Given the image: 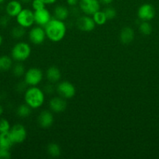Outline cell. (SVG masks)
Instances as JSON below:
<instances>
[{
  "mask_svg": "<svg viewBox=\"0 0 159 159\" xmlns=\"http://www.w3.org/2000/svg\"><path fill=\"white\" fill-rule=\"evenodd\" d=\"M114 0H99V2H100V3H101V4H103V5H110L111 3L112 2H113Z\"/></svg>",
  "mask_w": 159,
  "mask_h": 159,
  "instance_id": "obj_34",
  "label": "cell"
},
{
  "mask_svg": "<svg viewBox=\"0 0 159 159\" xmlns=\"http://www.w3.org/2000/svg\"><path fill=\"white\" fill-rule=\"evenodd\" d=\"M49 107L52 112L56 113H62L65 110L67 107V102L65 99L61 96L53 97L49 101Z\"/></svg>",
  "mask_w": 159,
  "mask_h": 159,
  "instance_id": "obj_14",
  "label": "cell"
},
{
  "mask_svg": "<svg viewBox=\"0 0 159 159\" xmlns=\"http://www.w3.org/2000/svg\"><path fill=\"white\" fill-rule=\"evenodd\" d=\"M43 79V72L40 68H31L24 74V82L28 86H37Z\"/></svg>",
  "mask_w": 159,
  "mask_h": 159,
  "instance_id": "obj_4",
  "label": "cell"
},
{
  "mask_svg": "<svg viewBox=\"0 0 159 159\" xmlns=\"http://www.w3.org/2000/svg\"><path fill=\"white\" fill-rule=\"evenodd\" d=\"M22 9H23L22 3L17 0L10 1L8 2L6 7V13L10 17H17V16L20 13Z\"/></svg>",
  "mask_w": 159,
  "mask_h": 159,
  "instance_id": "obj_16",
  "label": "cell"
},
{
  "mask_svg": "<svg viewBox=\"0 0 159 159\" xmlns=\"http://www.w3.org/2000/svg\"><path fill=\"white\" fill-rule=\"evenodd\" d=\"M11 157L9 150L0 148V159H8Z\"/></svg>",
  "mask_w": 159,
  "mask_h": 159,
  "instance_id": "obj_30",
  "label": "cell"
},
{
  "mask_svg": "<svg viewBox=\"0 0 159 159\" xmlns=\"http://www.w3.org/2000/svg\"><path fill=\"white\" fill-rule=\"evenodd\" d=\"M32 2V0H20V2L21 3H30Z\"/></svg>",
  "mask_w": 159,
  "mask_h": 159,
  "instance_id": "obj_36",
  "label": "cell"
},
{
  "mask_svg": "<svg viewBox=\"0 0 159 159\" xmlns=\"http://www.w3.org/2000/svg\"><path fill=\"white\" fill-rule=\"evenodd\" d=\"M42 2L45 3V5H51V4H54L55 2H56L57 0H41Z\"/></svg>",
  "mask_w": 159,
  "mask_h": 159,
  "instance_id": "obj_35",
  "label": "cell"
},
{
  "mask_svg": "<svg viewBox=\"0 0 159 159\" xmlns=\"http://www.w3.org/2000/svg\"><path fill=\"white\" fill-rule=\"evenodd\" d=\"M37 123L41 128L47 129L51 127L54 123V116L52 113L48 110L41 111L37 117Z\"/></svg>",
  "mask_w": 159,
  "mask_h": 159,
  "instance_id": "obj_13",
  "label": "cell"
},
{
  "mask_svg": "<svg viewBox=\"0 0 159 159\" xmlns=\"http://www.w3.org/2000/svg\"><path fill=\"white\" fill-rule=\"evenodd\" d=\"M32 109L26 103L21 104L17 109V114L20 118H26L31 115Z\"/></svg>",
  "mask_w": 159,
  "mask_h": 159,
  "instance_id": "obj_22",
  "label": "cell"
},
{
  "mask_svg": "<svg viewBox=\"0 0 159 159\" xmlns=\"http://www.w3.org/2000/svg\"><path fill=\"white\" fill-rule=\"evenodd\" d=\"M25 72H26V71H25L24 66L20 62L16 64L12 67V74L15 77H22L23 75H24Z\"/></svg>",
  "mask_w": 159,
  "mask_h": 159,
  "instance_id": "obj_26",
  "label": "cell"
},
{
  "mask_svg": "<svg viewBox=\"0 0 159 159\" xmlns=\"http://www.w3.org/2000/svg\"><path fill=\"white\" fill-rule=\"evenodd\" d=\"M31 48L27 43L19 42L16 43L11 51L12 58L17 62H23L31 56Z\"/></svg>",
  "mask_w": 159,
  "mask_h": 159,
  "instance_id": "obj_3",
  "label": "cell"
},
{
  "mask_svg": "<svg viewBox=\"0 0 159 159\" xmlns=\"http://www.w3.org/2000/svg\"><path fill=\"white\" fill-rule=\"evenodd\" d=\"M18 25L24 28H29L34 23V14L30 9H23L17 16Z\"/></svg>",
  "mask_w": 159,
  "mask_h": 159,
  "instance_id": "obj_6",
  "label": "cell"
},
{
  "mask_svg": "<svg viewBox=\"0 0 159 159\" xmlns=\"http://www.w3.org/2000/svg\"><path fill=\"white\" fill-rule=\"evenodd\" d=\"M139 31L144 36H148L152 33V26L149 21H142L139 25Z\"/></svg>",
  "mask_w": 159,
  "mask_h": 159,
  "instance_id": "obj_24",
  "label": "cell"
},
{
  "mask_svg": "<svg viewBox=\"0 0 159 159\" xmlns=\"http://www.w3.org/2000/svg\"><path fill=\"white\" fill-rule=\"evenodd\" d=\"M137 16L141 21H151L155 16V9L149 3H144L139 7Z\"/></svg>",
  "mask_w": 159,
  "mask_h": 159,
  "instance_id": "obj_9",
  "label": "cell"
},
{
  "mask_svg": "<svg viewBox=\"0 0 159 159\" xmlns=\"http://www.w3.org/2000/svg\"><path fill=\"white\" fill-rule=\"evenodd\" d=\"M25 34H26L25 28L20 26V25L13 27L11 30V35L15 39H21L22 37H24Z\"/></svg>",
  "mask_w": 159,
  "mask_h": 159,
  "instance_id": "obj_25",
  "label": "cell"
},
{
  "mask_svg": "<svg viewBox=\"0 0 159 159\" xmlns=\"http://www.w3.org/2000/svg\"><path fill=\"white\" fill-rule=\"evenodd\" d=\"M47 152L52 158H58L61 155V148L56 143H51L47 147Z\"/></svg>",
  "mask_w": 159,
  "mask_h": 159,
  "instance_id": "obj_21",
  "label": "cell"
},
{
  "mask_svg": "<svg viewBox=\"0 0 159 159\" xmlns=\"http://www.w3.org/2000/svg\"><path fill=\"white\" fill-rule=\"evenodd\" d=\"M79 8L85 15L92 16L100 10L101 3L99 0H80Z\"/></svg>",
  "mask_w": 159,
  "mask_h": 159,
  "instance_id": "obj_7",
  "label": "cell"
},
{
  "mask_svg": "<svg viewBox=\"0 0 159 159\" xmlns=\"http://www.w3.org/2000/svg\"><path fill=\"white\" fill-rule=\"evenodd\" d=\"M55 90H56V89L51 84H49V85H46L44 87L43 92L45 93V94L46 93L48 95H51L52 93H54Z\"/></svg>",
  "mask_w": 159,
  "mask_h": 159,
  "instance_id": "obj_31",
  "label": "cell"
},
{
  "mask_svg": "<svg viewBox=\"0 0 159 159\" xmlns=\"http://www.w3.org/2000/svg\"><path fill=\"white\" fill-rule=\"evenodd\" d=\"M9 133L15 144L23 143L26 140V135H27L26 128L22 124H15L10 129Z\"/></svg>",
  "mask_w": 159,
  "mask_h": 159,
  "instance_id": "obj_11",
  "label": "cell"
},
{
  "mask_svg": "<svg viewBox=\"0 0 159 159\" xmlns=\"http://www.w3.org/2000/svg\"><path fill=\"white\" fill-rule=\"evenodd\" d=\"M56 92L59 96L65 99H72L76 95V88L74 85L68 81H62L58 83Z\"/></svg>",
  "mask_w": 159,
  "mask_h": 159,
  "instance_id": "obj_5",
  "label": "cell"
},
{
  "mask_svg": "<svg viewBox=\"0 0 159 159\" xmlns=\"http://www.w3.org/2000/svg\"><path fill=\"white\" fill-rule=\"evenodd\" d=\"M9 20H10V16H3L1 19H0V25L3 27H6L9 25Z\"/></svg>",
  "mask_w": 159,
  "mask_h": 159,
  "instance_id": "obj_32",
  "label": "cell"
},
{
  "mask_svg": "<svg viewBox=\"0 0 159 159\" xmlns=\"http://www.w3.org/2000/svg\"><path fill=\"white\" fill-rule=\"evenodd\" d=\"M69 15H70V10L65 6L59 5V6H55V8L54 9L55 18L58 19V20L64 21L68 18Z\"/></svg>",
  "mask_w": 159,
  "mask_h": 159,
  "instance_id": "obj_19",
  "label": "cell"
},
{
  "mask_svg": "<svg viewBox=\"0 0 159 159\" xmlns=\"http://www.w3.org/2000/svg\"><path fill=\"white\" fill-rule=\"evenodd\" d=\"M5 0H0V4H1V3H2Z\"/></svg>",
  "mask_w": 159,
  "mask_h": 159,
  "instance_id": "obj_39",
  "label": "cell"
},
{
  "mask_svg": "<svg viewBox=\"0 0 159 159\" xmlns=\"http://www.w3.org/2000/svg\"><path fill=\"white\" fill-rule=\"evenodd\" d=\"M46 78L51 83H56L59 82L62 77L60 69L56 66H51L47 69Z\"/></svg>",
  "mask_w": 159,
  "mask_h": 159,
  "instance_id": "obj_17",
  "label": "cell"
},
{
  "mask_svg": "<svg viewBox=\"0 0 159 159\" xmlns=\"http://www.w3.org/2000/svg\"><path fill=\"white\" fill-rule=\"evenodd\" d=\"M92 18H93L95 24L98 25V26H103V25L105 24L108 20L104 11L101 10L97 11L95 13H94L92 15Z\"/></svg>",
  "mask_w": 159,
  "mask_h": 159,
  "instance_id": "obj_20",
  "label": "cell"
},
{
  "mask_svg": "<svg viewBox=\"0 0 159 159\" xmlns=\"http://www.w3.org/2000/svg\"><path fill=\"white\" fill-rule=\"evenodd\" d=\"M2 37L0 35V46L2 45Z\"/></svg>",
  "mask_w": 159,
  "mask_h": 159,
  "instance_id": "obj_38",
  "label": "cell"
},
{
  "mask_svg": "<svg viewBox=\"0 0 159 159\" xmlns=\"http://www.w3.org/2000/svg\"><path fill=\"white\" fill-rule=\"evenodd\" d=\"M34 23L40 26H45L51 20V13L46 8L34 11Z\"/></svg>",
  "mask_w": 159,
  "mask_h": 159,
  "instance_id": "obj_12",
  "label": "cell"
},
{
  "mask_svg": "<svg viewBox=\"0 0 159 159\" xmlns=\"http://www.w3.org/2000/svg\"><path fill=\"white\" fill-rule=\"evenodd\" d=\"M14 144L15 143L11 137L9 131L0 133V148L9 150Z\"/></svg>",
  "mask_w": 159,
  "mask_h": 159,
  "instance_id": "obj_18",
  "label": "cell"
},
{
  "mask_svg": "<svg viewBox=\"0 0 159 159\" xmlns=\"http://www.w3.org/2000/svg\"><path fill=\"white\" fill-rule=\"evenodd\" d=\"M12 66V61L8 56L0 57V71H6L10 69Z\"/></svg>",
  "mask_w": 159,
  "mask_h": 159,
  "instance_id": "obj_23",
  "label": "cell"
},
{
  "mask_svg": "<svg viewBox=\"0 0 159 159\" xmlns=\"http://www.w3.org/2000/svg\"><path fill=\"white\" fill-rule=\"evenodd\" d=\"M135 38L134 30L129 26H126L121 30L119 34V40L123 44H129L132 43Z\"/></svg>",
  "mask_w": 159,
  "mask_h": 159,
  "instance_id": "obj_15",
  "label": "cell"
},
{
  "mask_svg": "<svg viewBox=\"0 0 159 159\" xmlns=\"http://www.w3.org/2000/svg\"><path fill=\"white\" fill-rule=\"evenodd\" d=\"M3 112H4V109H3V107L2 106H0V116L2 115Z\"/></svg>",
  "mask_w": 159,
  "mask_h": 159,
  "instance_id": "obj_37",
  "label": "cell"
},
{
  "mask_svg": "<svg viewBox=\"0 0 159 159\" xmlns=\"http://www.w3.org/2000/svg\"><path fill=\"white\" fill-rule=\"evenodd\" d=\"M31 5H32V8L34 11L39 10L45 8V3L42 2L41 0H32L31 2Z\"/></svg>",
  "mask_w": 159,
  "mask_h": 159,
  "instance_id": "obj_29",
  "label": "cell"
},
{
  "mask_svg": "<svg viewBox=\"0 0 159 159\" xmlns=\"http://www.w3.org/2000/svg\"><path fill=\"white\" fill-rule=\"evenodd\" d=\"M46 37L52 42H59L65 37L66 26L65 23L58 19H51L45 26Z\"/></svg>",
  "mask_w": 159,
  "mask_h": 159,
  "instance_id": "obj_1",
  "label": "cell"
},
{
  "mask_svg": "<svg viewBox=\"0 0 159 159\" xmlns=\"http://www.w3.org/2000/svg\"><path fill=\"white\" fill-rule=\"evenodd\" d=\"M24 100L31 109L40 108L45 102V93L38 87L30 86L24 92Z\"/></svg>",
  "mask_w": 159,
  "mask_h": 159,
  "instance_id": "obj_2",
  "label": "cell"
},
{
  "mask_svg": "<svg viewBox=\"0 0 159 159\" xmlns=\"http://www.w3.org/2000/svg\"><path fill=\"white\" fill-rule=\"evenodd\" d=\"M11 129L9 122L6 119L1 118L0 119V133L9 131Z\"/></svg>",
  "mask_w": 159,
  "mask_h": 159,
  "instance_id": "obj_28",
  "label": "cell"
},
{
  "mask_svg": "<svg viewBox=\"0 0 159 159\" xmlns=\"http://www.w3.org/2000/svg\"><path fill=\"white\" fill-rule=\"evenodd\" d=\"M80 0H66L67 4L70 6L73 7V6H76L79 4Z\"/></svg>",
  "mask_w": 159,
  "mask_h": 159,
  "instance_id": "obj_33",
  "label": "cell"
},
{
  "mask_svg": "<svg viewBox=\"0 0 159 159\" xmlns=\"http://www.w3.org/2000/svg\"><path fill=\"white\" fill-rule=\"evenodd\" d=\"M76 27L80 30L84 31V32H90L94 30L95 26H96L93 18L87 15L78 17L76 22Z\"/></svg>",
  "mask_w": 159,
  "mask_h": 159,
  "instance_id": "obj_10",
  "label": "cell"
},
{
  "mask_svg": "<svg viewBox=\"0 0 159 159\" xmlns=\"http://www.w3.org/2000/svg\"><path fill=\"white\" fill-rule=\"evenodd\" d=\"M104 14H105L106 17H107L108 20H113L114 18H115L117 15V12L115 10V8L112 7V6H108V7L105 8L104 10Z\"/></svg>",
  "mask_w": 159,
  "mask_h": 159,
  "instance_id": "obj_27",
  "label": "cell"
},
{
  "mask_svg": "<svg viewBox=\"0 0 159 159\" xmlns=\"http://www.w3.org/2000/svg\"><path fill=\"white\" fill-rule=\"evenodd\" d=\"M28 37H29L30 41L34 44H41L46 38L45 29L40 26H34L32 29H31V30L28 33Z\"/></svg>",
  "mask_w": 159,
  "mask_h": 159,
  "instance_id": "obj_8",
  "label": "cell"
}]
</instances>
